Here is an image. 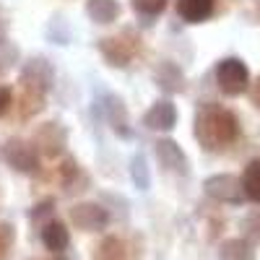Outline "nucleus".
Returning a JSON list of instances; mask_svg holds the SVG:
<instances>
[{
	"mask_svg": "<svg viewBox=\"0 0 260 260\" xmlns=\"http://www.w3.org/2000/svg\"><path fill=\"white\" fill-rule=\"evenodd\" d=\"M240 136L234 112L221 104H203L195 115V138L206 151H224Z\"/></svg>",
	"mask_w": 260,
	"mask_h": 260,
	"instance_id": "f257e3e1",
	"label": "nucleus"
},
{
	"mask_svg": "<svg viewBox=\"0 0 260 260\" xmlns=\"http://www.w3.org/2000/svg\"><path fill=\"white\" fill-rule=\"evenodd\" d=\"M21 94H18V115L21 117H34L42 107H45V99H47V91L52 86V68L42 60H31L24 73H21Z\"/></svg>",
	"mask_w": 260,
	"mask_h": 260,
	"instance_id": "f03ea898",
	"label": "nucleus"
},
{
	"mask_svg": "<svg viewBox=\"0 0 260 260\" xmlns=\"http://www.w3.org/2000/svg\"><path fill=\"white\" fill-rule=\"evenodd\" d=\"M216 86L226 94V96H240L250 89V71L240 57H224L216 65Z\"/></svg>",
	"mask_w": 260,
	"mask_h": 260,
	"instance_id": "7ed1b4c3",
	"label": "nucleus"
},
{
	"mask_svg": "<svg viewBox=\"0 0 260 260\" xmlns=\"http://www.w3.org/2000/svg\"><path fill=\"white\" fill-rule=\"evenodd\" d=\"M138 47H141V39L133 31H122L117 37H107V39H102V45H99L104 60L110 65H117V68H125V65L133 60V55L138 52Z\"/></svg>",
	"mask_w": 260,
	"mask_h": 260,
	"instance_id": "20e7f679",
	"label": "nucleus"
},
{
	"mask_svg": "<svg viewBox=\"0 0 260 260\" xmlns=\"http://www.w3.org/2000/svg\"><path fill=\"white\" fill-rule=\"evenodd\" d=\"M206 192L216 201H224V203H240L242 201V180L234 177V175H219V177H211L206 180Z\"/></svg>",
	"mask_w": 260,
	"mask_h": 260,
	"instance_id": "39448f33",
	"label": "nucleus"
},
{
	"mask_svg": "<svg viewBox=\"0 0 260 260\" xmlns=\"http://www.w3.org/2000/svg\"><path fill=\"white\" fill-rule=\"evenodd\" d=\"M6 156H8V164L16 167L18 172H37V169H39L37 151H34V146L26 143V141H18V138L8 141Z\"/></svg>",
	"mask_w": 260,
	"mask_h": 260,
	"instance_id": "423d86ee",
	"label": "nucleus"
},
{
	"mask_svg": "<svg viewBox=\"0 0 260 260\" xmlns=\"http://www.w3.org/2000/svg\"><path fill=\"white\" fill-rule=\"evenodd\" d=\"M34 146H39L42 154L47 156H57L62 146H65V130L57 125V122H47L37 130V138H34Z\"/></svg>",
	"mask_w": 260,
	"mask_h": 260,
	"instance_id": "0eeeda50",
	"label": "nucleus"
},
{
	"mask_svg": "<svg viewBox=\"0 0 260 260\" xmlns=\"http://www.w3.org/2000/svg\"><path fill=\"white\" fill-rule=\"evenodd\" d=\"M71 219L83 232H96L107 224V213H104V208H99L94 203H81L71 211Z\"/></svg>",
	"mask_w": 260,
	"mask_h": 260,
	"instance_id": "6e6552de",
	"label": "nucleus"
},
{
	"mask_svg": "<svg viewBox=\"0 0 260 260\" xmlns=\"http://www.w3.org/2000/svg\"><path fill=\"white\" fill-rule=\"evenodd\" d=\"M143 122H146V127H151V130H161V133H167V130H172V127H175V122H177L175 104L156 102V104L143 115Z\"/></svg>",
	"mask_w": 260,
	"mask_h": 260,
	"instance_id": "1a4fd4ad",
	"label": "nucleus"
},
{
	"mask_svg": "<svg viewBox=\"0 0 260 260\" xmlns=\"http://www.w3.org/2000/svg\"><path fill=\"white\" fill-rule=\"evenodd\" d=\"M154 151H156V159L161 161V167H167L169 172H180V175L187 172V159L175 141H156Z\"/></svg>",
	"mask_w": 260,
	"mask_h": 260,
	"instance_id": "9d476101",
	"label": "nucleus"
},
{
	"mask_svg": "<svg viewBox=\"0 0 260 260\" xmlns=\"http://www.w3.org/2000/svg\"><path fill=\"white\" fill-rule=\"evenodd\" d=\"M177 13L187 24H201V21L211 18L213 0H177Z\"/></svg>",
	"mask_w": 260,
	"mask_h": 260,
	"instance_id": "9b49d317",
	"label": "nucleus"
},
{
	"mask_svg": "<svg viewBox=\"0 0 260 260\" xmlns=\"http://www.w3.org/2000/svg\"><path fill=\"white\" fill-rule=\"evenodd\" d=\"M86 13H89L96 24H112L120 16V3L117 0H89V3H86Z\"/></svg>",
	"mask_w": 260,
	"mask_h": 260,
	"instance_id": "f8f14e48",
	"label": "nucleus"
},
{
	"mask_svg": "<svg viewBox=\"0 0 260 260\" xmlns=\"http://www.w3.org/2000/svg\"><path fill=\"white\" fill-rule=\"evenodd\" d=\"M68 229H65L60 221H50L45 224V229H42V242H45L47 250L52 252H62L65 247H68Z\"/></svg>",
	"mask_w": 260,
	"mask_h": 260,
	"instance_id": "ddd939ff",
	"label": "nucleus"
},
{
	"mask_svg": "<svg viewBox=\"0 0 260 260\" xmlns=\"http://www.w3.org/2000/svg\"><path fill=\"white\" fill-rule=\"evenodd\" d=\"M242 190L245 195L260 206V159H252L242 172Z\"/></svg>",
	"mask_w": 260,
	"mask_h": 260,
	"instance_id": "4468645a",
	"label": "nucleus"
},
{
	"mask_svg": "<svg viewBox=\"0 0 260 260\" xmlns=\"http://www.w3.org/2000/svg\"><path fill=\"white\" fill-rule=\"evenodd\" d=\"M219 260H255V252L245 240H226L219 250Z\"/></svg>",
	"mask_w": 260,
	"mask_h": 260,
	"instance_id": "2eb2a0df",
	"label": "nucleus"
},
{
	"mask_svg": "<svg viewBox=\"0 0 260 260\" xmlns=\"http://www.w3.org/2000/svg\"><path fill=\"white\" fill-rule=\"evenodd\" d=\"M94 260H127L125 242H122V240H117V237H107V240L96 247Z\"/></svg>",
	"mask_w": 260,
	"mask_h": 260,
	"instance_id": "dca6fc26",
	"label": "nucleus"
},
{
	"mask_svg": "<svg viewBox=\"0 0 260 260\" xmlns=\"http://www.w3.org/2000/svg\"><path fill=\"white\" fill-rule=\"evenodd\" d=\"M107 110H110V122L112 127L117 130L120 136H127L130 130H127V117H125V107L120 99H107Z\"/></svg>",
	"mask_w": 260,
	"mask_h": 260,
	"instance_id": "f3484780",
	"label": "nucleus"
},
{
	"mask_svg": "<svg viewBox=\"0 0 260 260\" xmlns=\"http://www.w3.org/2000/svg\"><path fill=\"white\" fill-rule=\"evenodd\" d=\"M141 16H159L167 8V0H130Z\"/></svg>",
	"mask_w": 260,
	"mask_h": 260,
	"instance_id": "a211bd4d",
	"label": "nucleus"
},
{
	"mask_svg": "<svg viewBox=\"0 0 260 260\" xmlns=\"http://www.w3.org/2000/svg\"><path fill=\"white\" fill-rule=\"evenodd\" d=\"M11 245H13V229L6 226V224H0V260L6 257V252L11 250Z\"/></svg>",
	"mask_w": 260,
	"mask_h": 260,
	"instance_id": "6ab92c4d",
	"label": "nucleus"
},
{
	"mask_svg": "<svg viewBox=\"0 0 260 260\" xmlns=\"http://www.w3.org/2000/svg\"><path fill=\"white\" fill-rule=\"evenodd\" d=\"M245 229H247V237L255 242H260V213H252L250 219L245 221Z\"/></svg>",
	"mask_w": 260,
	"mask_h": 260,
	"instance_id": "aec40b11",
	"label": "nucleus"
},
{
	"mask_svg": "<svg viewBox=\"0 0 260 260\" xmlns=\"http://www.w3.org/2000/svg\"><path fill=\"white\" fill-rule=\"evenodd\" d=\"M8 107H11V89L0 86V115H6Z\"/></svg>",
	"mask_w": 260,
	"mask_h": 260,
	"instance_id": "412c9836",
	"label": "nucleus"
},
{
	"mask_svg": "<svg viewBox=\"0 0 260 260\" xmlns=\"http://www.w3.org/2000/svg\"><path fill=\"white\" fill-rule=\"evenodd\" d=\"M250 96H252V104L260 110V76H257V81L252 83V89H250Z\"/></svg>",
	"mask_w": 260,
	"mask_h": 260,
	"instance_id": "4be33fe9",
	"label": "nucleus"
},
{
	"mask_svg": "<svg viewBox=\"0 0 260 260\" xmlns=\"http://www.w3.org/2000/svg\"><path fill=\"white\" fill-rule=\"evenodd\" d=\"M252 8H255V18L260 21V0H252Z\"/></svg>",
	"mask_w": 260,
	"mask_h": 260,
	"instance_id": "5701e85b",
	"label": "nucleus"
}]
</instances>
